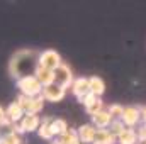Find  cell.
<instances>
[{"instance_id":"obj_1","label":"cell","mask_w":146,"mask_h":144,"mask_svg":"<svg viewBox=\"0 0 146 144\" xmlns=\"http://www.w3.org/2000/svg\"><path fill=\"white\" fill-rule=\"evenodd\" d=\"M37 68L36 59H33V53L31 51H19V56L15 54L10 61V73L12 76H15L17 80L27 75H34Z\"/></svg>"},{"instance_id":"obj_2","label":"cell","mask_w":146,"mask_h":144,"mask_svg":"<svg viewBox=\"0 0 146 144\" xmlns=\"http://www.w3.org/2000/svg\"><path fill=\"white\" fill-rule=\"evenodd\" d=\"M17 87L21 90V95H26V97H39L42 93V85L37 81V78L34 75H27V76H22L17 80Z\"/></svg>"},{"instance_id":"obj_3","label":"cell","mask_w":146,"mask_h":144,"mask_svg":"<svg viewBox=\"0 0 146 144\" xmlns=\"http://www.w3.org/2000/svg\"><path fill=\"white\" fill-rule=\"evenodd\" d=\"M37 65L42 66V68H46V70L54 71L58 66L63 65V61H61V56H60L58 51H54V49H46V51H42V53L37 56Z\"/></svg>"},{"instance_id":"obj_4","label":"cell","mask_w":146,"mask_h":144,"mask_svg":"<svg viewBox=\"0 0 146 144\" xmlns=\"http://www.w3.org/2000/svg\"><path fill=\"white\" fill-rule=\"evenodd\" d=\"M73 81H75V78H73V73H72V68L68 66V65H61V66H58L56 70H54V83L56 85H60L61 88H68V87H72Z\"/></svg>"},{"instance_id":"obj_5","label":"cell","mask_w":146,"mask_h":144,"mask_svg":"<svg viewBox=\"0 0 146 144\" xmlns=\"http://www.w3.org/2000/svg\"><path fill=\"white\" fill-rule=\"evenodd\" d=\"M121 122H122L126 127L133 129L134 126H138V124L141 122V108L139 107H124Z\"/></svg>"},{"instance_id":"obj_6","label":"cell","mask_w":146,"mask_h":144,"mask_svg":"<svg viewBox=\"0 0 146 144\" xmlns=\"http://www.w3.org/2000/svg\"><path fill=\"white\" fill-rule=\"evenodd\" d=\"M72 93L78 98V102H82L87 95H90V85H88V78L85 76H80V78H75L72 85Z\"/></svg>"},{"instance_id":"obj_7","label":"cell","mask_w":146,"mask_h":144,"mask_svg":"<svg viewBox=\"0 0 146 144\" xmlns=\"http://www.w3.org/2000/svg\"><path fill=\"white\" fill-rule=\"evenodd\" d=\"M41 95H42V98H44V100H49V102H60V100H63V98H65L66 90H65V88H61L60 85L53 83V85L44 87Z\"/></svg>"},{"instance_id":"obj_8","label":"cell","mask_w":146,"mask_h":144,"mask_svg":"<svg viewBox=\"0 0 146 144\" xmlns=\"http://www.w3.org/2000/svg\"><path fill=\"white\" fill-rule=\"evenodd\" d=\"M80 104H83L85 105V110H87V114L88 115H95L97 112H100V110H104V102L100 100V97H95V95H87Z\"/></svg>"},{"instance_id":"obj_9","label":"cell","mask_w":146,"mask_h":144,"mask_svg":"<svg viewBox=\"0 0 146 144\" xmlns=\"http://www.w3.org/2000/svg\"><path fill=\"white\" fill-rule=\"evenodd\" d=\"M78 132V137H80V143L83 144H94L95 141V134H97V129L92 126V124H83L76 129Z\"/></svg>"},{"instance_id":"obj_10","label":"cell","mask_w":146,"mask_h":144,"mask_svg":"<svg viewBox=\"0 0 146 144\" xmlns=\"http://www.w3.org/2000/svg\"><path fill=\"white\" fill-rule=\"evenodd\" d=\"M112 115L109 114V110H100V112H97L95 115H92V126L95 127V129H107L110 124H112Z\"/></svg>"},{"instance_id":"obj_11","label":"cell","mask_w":146,"mask_h":144,"mask_svg":"<svg viewBox=\"0 0 146 144\" xmlns=\"http://www.w3.org/2000/svg\"><path fill=\"white\" fill-rule=\"evenodd\" d=\"M39 126H41V119L36 114H26L21 120V127L24 132H34L39 129Z\"/></svg>"},{"instance_id":"obj_12","label":"cell","mask_w":146,"mask_h":144,"mask_svg":"<svg viewBox=\"0 0 146 144\" xmlns=\"http://www.w3.org/2000/svg\"><path fill=\"white\" fill-rule=\"evenodd\" d=\"M5 115H7V120L10 124H17L19 120H22V117L26 114H24V110L21 108V105L17 102H12V104H9V107L5 108Z\"/></svg>"},{"instance_id":"obj_13","label":"cell","mask_w":146,"mask_h":144,"mask_svg":"<svg viewBox=\"0 0 146 144\" xmlns=\"http://www.w3.org/2000/svg\"><path fill=\"white\" fill-rule=\"evenodd\" d=\"M34 76L37 78V81L42 85V88L54 83V71L46 70V68H42V66H39V65H37L36 71H34Z\"/></svg>"},{"instance_id":"obj_14","label":"cell","mask_w":146,"mask_h":144,"mask_svg":"<svg viewBox=\"0 0 146 144\" xmlns=\"http://www.w3.org/2000/svg\"><path fill=\"white\" fill-rule=\"evenodd\" d=\"M88 85H90V93L95 97H102L106 92V83L100 76H90L88 78Z\"/></svg>"},{"instance_id":"obj_15","label":"cell","mask_w":146,"mask_h":144,"mask_svg":"<svg viewBox=\"0 0 146 144\" xmlns=\"http://www.w3.org/2000/svg\"><path fill=\"white\" fill-rule=\"evenodd\" d=\"M51 120H53V119H49V117H44V119L41 120V126H39V129H37V136H39L41 139L51 141V139L54 137V134H53V131H51Z\"/></svg>"},{"instance_id":"obj_16","label":"cell","mask_w":146,"mask_h":144,"mask_svg":"<svg viewBox=\"0 0 146 144\" xmlns=\"http://www.w3.org/2000/svg\"><path fill=\"white\" fill-rule=\"evenodd\" d=\"M119 144H136L139 139H138V134H136V131L134 129H129V127H126L119 136H117V139H115Z\"/></svg>"},{"instance_id":"obj_17","label":"cell","mask_w":146,"mask_h":144,"mask_svg":"<svg viewBox=\"0 0 146 144\" xmlns=\"http://www.w3.org/2000/svg\"><path fill=\"white\" fill-rule=\"evenodd\" d=\"M94 143L95 144H114L115 143V137L109 132V129H97Z\"/></svg>"},{"instance_id":"obj_18","label":"cell","mask_w":146,"mask_h":144,"mask_svg":"<svg viewBox=\"0 0 146 144\" xmlns=\"http://www.w3.org/2000/svg\"><path fill=\"white\" fill-rule=\"evenodd\" d=\"M51 131H53V134L54 136H63L66 131H68V124H66V120H63V119H53L51 120Z\"/></svg>"},{"instance_id":"obj_19","label":"cell","mask_w":146,"mask_h":144,"mask_svg":"<svg viewBox=\"0 0 146 144\" xmlns=\"http://www.w3.org/2000/svg\"><path fill=\"white\" fill-rule=\"evenodd\" d=\"M58 141L61 144H80V137H78V132H76V131L68 129L63 136L58 137Z\"/></svg>"},{"instance_id":"obj_20","label":"cell","mask_w":146,"mask_h":144,"mask_svg":"<svg viewBox=\"0 0 146 144\" xmlns=\"http://www.w3.org/2000/svg\"><path fill=\"white\" fill-rule=\"evenodd\" d=\"M0 144H21V136L15 132H7L0 137Z\"/></svg>"},{"instance_id":"obj_21","label":"cell","mask_w":146,"mask_h":144,"mask_svg":"<svg viewBox=\"0 0 146 144\" xmlns=\"http://www.w3.org/2000/svg\"><path fill=\"white\" fill-rule=\"evenodd\" d=\"M109 127H110L109 132L112 134V136H114V137H115V139H117V136H119V134H121V132L126 129V126H124L121 120H112V124H110Z\"/></svg>"},{"instance_id":"obj_22","label":"cell","mask_w":146,"mask_h":144,"mask_svg":"<svg viewBox=\"0 0 146 144\" xmlns=\"http://www.w3.org/2000/svg\"><path fill=\"white\" fill-rule=\"evenodd\" d=\"M107 110H109V114L112 115V119H114V120H121L122 112H124V107H122V105H119V104H112Z\"/></svg>"},{"instance_id":"obj_23","label":"cell","mask_w":146,"mask_h":144,"mask_svg":"<svg viewBox=\"0 0 146 144\" xmlns=\"http://www.w3.org/2000/svg\"><path fill=\"white\" fill-rule=\"evenodd\" d=\"M141 119L145 120V124H146V107H145V108H141Z\"/></svg>"},{"instance_id":"obj_24","label":"cell","mask_w":146,"mask_h":144,"mask_svg":"<svg viewBox=\"0 0 146 144\" xmlns=\"http://www.w3.org/2000/svg\"><path fill=\"white\" fill-rule=\"evenodd\" d=\"M51 144H61V143H60V141H53Z\"/></svg>"},{"instance_id":"obj_25","label":"cell","mask_w":146,"mask_h":144,"mask_svg":"<svg viewBox=\"0 0 146 144\" xmlns=\"http://www.w3.org/2000/svg\"><path fill=\"white\" fill-rule=\"evenodd\" d=\"M80 144H83V143H80Z\"/></svg>"},{"instance_id":"obj_26","label":"cell","mask_w":146,"mask_h":144,"mask_svg":"<svg viewBox=\"0 0 146 144\" xmlns=\"http://www.w3.org/2000/svg\"><path fill=\"white\" fill-rule=\"evenodd\" d=\"M94 144H95V143H94Z\"/></svg>"},{"instance_id":"obj_27","label":"cell","mask_w":146,"mask_h":144,"mask_svg":"<svg viewBox=\"0 0 146 144\" xmlns=\"http://www.w3.org/2000/svg\"><path fill=\"white\" fill-rule=\"evenodd\" d=\"M145 144H146V143H145Z\"/></svg>"}]
</instances>
